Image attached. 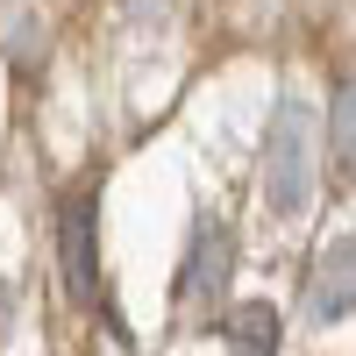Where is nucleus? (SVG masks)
Wrapping results in <instances>:
<instances>
[{"mask_svg": "<svg viewBox=\"0 0 356 356\" xmlns=\"http://www.w3.org/2000/svg\"><path fill=\"white\" fill-rule=\"evenodd\" d=\"M8 321H15V285L0 278V335H8Z\"/></svg>", "mask_w": 356, "mask_h": 356, "instance_id": "obj_7", "label": "nucleus"}, {"mask_svg": "<svg viewBox=\"0 0 356 356\" xmlns=\"http://www.w3.org/2000/svg\"><path fill=\"white\" fill-rule=\"evenodd\" d=\"M257 178H264V200H271L278 221H300L314 207V186H321V129H314V107L300 93H278L271 122H264Z\"/></svg>", "mask_w": 356, "mask_h": 356, "instance_id": "obj_1", "label": "nucleus"}, {"mask_svg": "<svg viewBox=\"0 0 356 356\" xmlns=\"http://www.w3.org/2000/svg\"><path fill=\"white\" fill-rule=\"evenodd\" d=\"M328 157L342 178H356V79H342L328 100Z\"/></svg>", "mask_w": 356, "mask_h": 356, "instance_id": "obj_6", "label": "nucleus"}, {"mask_svg": "<svg viewBox=\"0 0 356 356\" xmlns=\"http://www.w3.org/2000/svg\"><path fill=\"white\" fill-rule=\"evenodd\" d=\"M228 278H235V235L221 214H200L186 235V257H178V278H171V307L178 314H214L228 300Z\"/></svg>", "mask_w": 356, "mask_h": 356, "instance_id": "obj_3", "label": "nucleus"}, {"mask_svg": "<svg viewBox=\"0 0 356 356\" xmlns=\"http://www.w3.org/2000/svg\"><path fill=\"white\" fill-rule=\"evenodd\" d=\"M356 314V228L321 243L307 278H300V321L307 328H335V321Z\"/></svg>", "mask_w": 356, "mask_h": 356, "instance_id": "obj_4", "label": "nucleus"}, {"mask_svg": "<svg viewBox=\"0 0 356 356\" xmlns=\"http://www.w3.org/2000/svg\"><path fill=\"white\" fill-rule=\"evenodd\" d=\"M278 335H285V321H278L271 300H235L228 321H221L228 356H278Z\"/></svg>", "mask_w": 356, "mask_h": 356, "instance_id": "obj_5", "label": "nucleus"}, {"mask_svg": "<svg viewBox=\"0 0 356 356\" xmlns=\"http://www.w3.org/2000/svg\"><path fill=\"white\" fill-rule=\"evenodd\" d=\"M57 278H65L72 307H107V285H100V186L93 178L57 200Z\"/></svg>", "mask_w": 356, "mask_h": 356, "instance_id": "obj_2", "label": "nucleus"}]
</instances>
